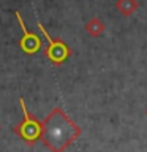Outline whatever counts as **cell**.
Instances as JSON below:
<instances>
[{
	"mask_svg": "<svg viewBox=\"0 0 147 152\" xmlns=\"http://www.w3.org/2000/svg\"><path fill=\"white\" fill-rule=\"evenodd\" d=\"M16 16L19 19V22H21V26H22V21H21V18H19V13H16ZM24 28V40H22V46L25 48L27 51H33V49H36L38 45H40V41H38V38L33 35V33H28V30L25 27L22 26Z\"/></svg>",
	"mask_w": 147,
	"mask_h": 152,
	"instance_id": "cell-1",
	"label": "cell"
}]
</instances>
